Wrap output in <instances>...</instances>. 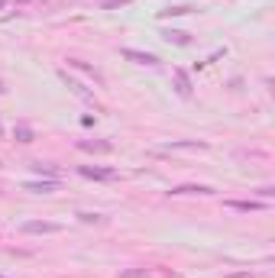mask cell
Listing matches in <instances>:
<instances>
[{"label":"cell","instance_id":"obj_1","mask_svg":"<svg viewBox=\"0 0 275 278\" xmlns=\"http://www.w3.org/2000/svg\"><path fill=\"white\" fill-rule=\"evenodd\" d=\"M81 175H84V178H94V181H116L120 178L116 168H94V165H81Z\"/></svg>","mask_w":275,"mask_h":278},{"label":"cell","instance_id":"obj_2","mask_svg":"<svg viewBox=\"0 0 275 278\" xmlns=\"http://www.w3.org/2000/svg\"><path fill=\"white\" fill-rule=\"evenodd\" d=\"M123 58H133L136 65H159V58L149 52H136V49H123Z\"/></svg>","mask_w":275,"mask_h":278},{"label":"cell","instance_id":"obj_3","mask_svg":"<svg viewBox=\"0 0 275 278\" xmlns=\"http://www.w3.org/2000/svg\"><path fill=\"white\" fill-rule=\"evenodd\" d=\"M78 149H84V152H110V142H104V139H81L78 142Z\"/></svg>","mask_w":275,"mask_h":278},{"label":"cell","instance_id":"obj_4","mask_svg":"<svg viewBox=\"0 0 275 278\" xmlns=\"http://www.w3.org/2000/svg\"><path fill=\"white\" fill-rule=\"evenodd\" d=\"M23 233H58V223H39V220H32V223H23Z\"/></svg>","mask_w":275,"mask_h":278},{"label":"cell","instance_id":"obj_5","mask_svg":"<svg viewBox=\"0 0 275 278\" xmlns=\"http://www.w3.org/2000/svg\"><path fill=\"white\" fill-rule=\"evenodd\" d=\"M165 39L175 42V45H188L191 42V36H188V32H182V29H168V32H165Z\"/></svg>","mask_w":275,"mask_h":278},{"label":"cell","instance_id":"obj_6","mask_svg":"<svg viewBox=\"0 0 275 278\" xmlns=\"http://www.w3.org/2000/svg\"><path fill=\"white\" fill-rule=\"evenodd\" d=\"M172 194H210V188H204V185H182V188H175Z\"/></svg>","mask_w":275,"mask_h":278},{"label":"cell","instance_id":"obj_7","mask_svg":"<svg viewBox=\"0 0 275 278\" xmlns=\"http://www.w3.org/2000/svg\"><path fill=\"white\" fill-rule=\"evenodd\" d=\"M175 81H178V94H182V97H191V84H188V74H184V71H175Z\"/></svg>","mask_w":275,"mask_h":278},{"label":"cell","instance_id":"obj_8","mask_svg":"<svg viewBox=\"0 0 275 278\" xmlns=\"http://www.w3.org/2000/svg\"><path fill=\"white\" fill-rule=\"evenodd\" d=\"M13 136H16V142H32V130L26 123H16V130H13Z\"/></svg>","mask_w":275,"mask_h":278},{"label":"cell","instance_id":"obj_9","mask_svg":"<svg viewBox=\"0 0 275 278\" xmlns=\"http://www.w3.org/2000/svg\"><path fill=\"white\" fill-rule=\"evenodd\" d=\"M62 78H65V84L72 87V91L78 94V97H91V91H84V87H81V84H78V81H74V78H68V74H62Z\"/></svg>","mask_w":275,"mask_h":278},{"label":"cell","instance_id":"obj_10","mask_svg":"<svg viewBox=\"0 0 275 278\" xmlns=\"http://www.w3.org/2000/svg\"><path fill=\"white\" fill-rule=\"evenodd\" d=\"M26 191H39V194H49V191H55V181H42V185H26Z\"/></svg>","mask_w":275,"mask_h":278},{"label":"cell","instance_id":"obj_11","mask_svg":"<svg viewBox=\"0 0 275 278\" xmlns=\"http://www.w3.org/2000/svg\"><path fill=\"white\" fill-rule=\"evenodd\" d=\"M78 220L81 223H100L104 217H100V214H78Z\"/></svg>","mask_w":275,"mask_h":278},{"label":"cell","instance_id":"obj_12","mask_svg":"<svg viewBox=\"0 0 275 278\" xmlns=\"http://www.w3.org/2000/svg\"><path fill=\"white\" fill-rule=\"evenodd\" d=\"M172 149H204V142H172Z\"/></svg>","mask_w":275,"mask_h":278},{"label":"cell","instance_id":"obj_13","mask_svg":"<svg viewBox=\"0 0 275 278\" xmlns=\"http://www.w3.org/2000/svg\"><path fill=\"white\" fill-rule=\"evenodd\" d=\"M226 278H259V275H252V272H240V275H226Z\"/></svg>","mask_w":275,"mask_h":278},{"label":"cell","instance_id":"obj_14","mask_svg":"<svg viewBox=\"0 0 275 278\" xmlns=\"http://www.w3.org/2000/svg\"><path fill=\"white\" fill-rule=\"evenodd\" d=\"M4 6H6V0H0V10H4Z\"/></svg>","mask_w":275,"mask_h":278},{"label":"cell","instance_id":"obj_15","mask_svg":"<svg viewBox=\"0 0 275 278\" xmlns=\"http://www.w3.org/2000/svg\"><path fill=\"white\" fill-rule=\"evenodd\" d=\"M0 91H4V81H0Z\"/></svg>","mask_w":275,"mask_h":278},{"label":"cell","instance_id":"obj_16","mask_svg":"<svg viewBox=\"0 0 275 278\" xmlns=\"http://www.w3.org/2000/svg\"><path fill=\"white\" fill-rule=\"evenodd\" d=\"M140 278H146V275H140Z\"/></svg>","mask_w":275,"mask_h":278}]
</instances>
